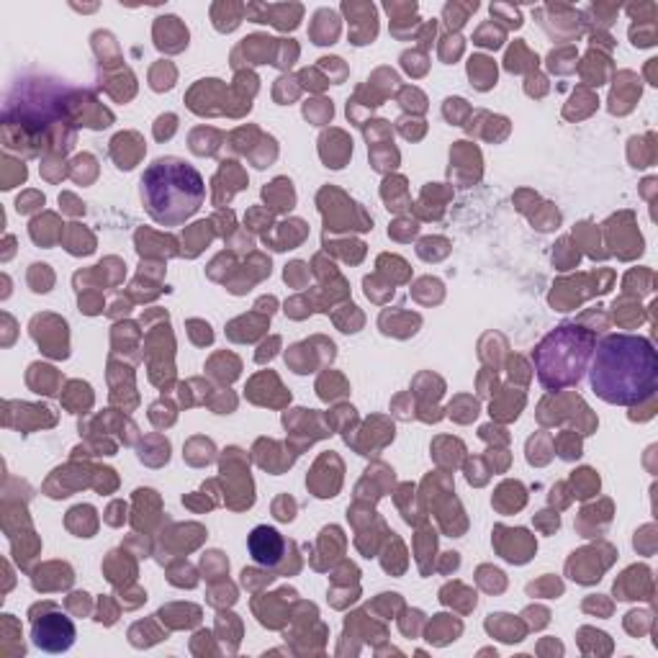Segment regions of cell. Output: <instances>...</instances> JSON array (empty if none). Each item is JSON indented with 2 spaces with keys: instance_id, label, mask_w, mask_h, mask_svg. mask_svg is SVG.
<instances>
[{
  "instance_id": "cell-1",
  "label": "cell",
  "mask_w": 658,
  "mask_h": 658,
  "mask_svg": "<svg viewBox=\"0 0 658 658\" xmlns=\"http://www.w3.org/2000/svg\"><path fill=\"white\" fill-rule=\"evenodd\" d=\"M592 391L607 404L635 406L654 399L658 386V352L648 337L607 335L592 352Z\"/></svg>"
},
{
  "instance_id": "cell-2",
  "label": "cell",
  "mask_w": 658,
  "mask_h": 658,
  "mask_svg": "<svg viewBox=\"0 0 658 658\" xmlns=\"http://www.w3.org/2000/svg\"><path fill=\"white\" fill-rule=\"evenodd\" d=\"M139 193L144 211L159 227H178L204 206L206 183L190 162L159 158L144 170Z\"/></svg>"
},
{
  "instance_id": "cell-3",
  "label": "cell",
  "mask_w": 658,
  "mask_h": 658,
  "mask_svg": "<svg viewBox=\"0 0 658 658\" xmlns=\"http://www.w3.org/2000/svg\"><path fill=\"white\" fill-rule=\"evenodd\" d=\"M597 347V335L574 321H566L548 332L532 350V363L538 381L548 391H563L581 381L589 368L592 352Z\"/></svg>"
},
{
  "instance_id": "cell-4",
  "label": "cell",
  "mask_w": 658,
  "mask_h": 658,
  "mask_svg": "<svg viewBox=\"0 0 658 658\" xmlns=\"http://www.w3.org/2000/svg\"><path fill=\"white\" fill-rule=\"evenodd\" d=\"M31 638H34L36 648L50 651V654H62L75 643V625L70 617H65L59 612H50V615L34 620Z\"/></svg>"
},
{
  "instance_id": "cell-5",
  "label": "cell",
  "mask_w": 658,
  "mask_h": 658,
  "mask_svg": "<svg viewBox=\"0 0 658 658\" xmlns=\"http://www.w3.org/2000/svg\"><path fill=\"white\" fill-rule=\"evenodd\" d=\"M247 548H250V555H252V561L255 563H260V566H278L281 563V558H283V551H286V540L281 538V532L278 530H273V527L260 525L255 527L252 532H250V538H247Z\"/></svg>"
},
{
  "instance_id": "cell-6",
  "label": "cell",
  "mask_w": 658,
  "mask_h": 658,
  "mask_svg": "<svg viewBox=\"0 0 658 658\" xmlns=\"http://www.w3.org/2000/svg\"><path fill=\"white\" fill-rule=\"evenodd\" d=\"M301 13L304 8L301 5H260V3H252V5H244V16L258 21V24H275L278 28H296L301 21Z\"/></svg>"
},
{
  "instance_id": "cell-7",
  "label": "cell",
  "mask_w": 658,
  "mask_h": 658,
  "mask_svg": "<svg viewBox=\"0 0 658 658\" xmlns=\"http://www.w3.org/2000/svg\"><path fill=\"white\" fill-rule=\"evenodd\" d=\"M155 39L159 50L181 52L183 47H188V28L181 24L178 16H162L155 24Z\"/></svg>"
},
{
  "instance_id": "cell-8",
  "label": "cell",
  "mask_w": 658,
  "mask_h": 658,
  "mask_svg": "<svg viewBox=\"0 0 658 658\" xmlns=\"http://www.w3.org/2000/svg\"><path fill=\"white\" fill-rule=\"evenodd\" d=\"M340 34V19L335 11L329 8H321L314 13V24H312V36H314L316 44H335Z\"/></svg>"
},
{
  "instance_id": "cell-9",
  "label": "cell",
  "mask_w": 658,
  "mask_h": 658,
  "mask_svg": "<svg viewBox=\"0 0 658 658\" xmlns=\"http://www.w3.org/2000/svg\"><path fill=\"white\" fill-rule=\"evenodd\" d=\"M211 19H213V24H216L219 31H232L244 19V5H239V3H216L211 8Z\"/></svg>"
},
{
  "instance_id": "cell-10",
  "label": "cell",
  "mask_w": 658,
  "mask_h": 658,
  "mask_svg": "<svg viewBox=\"0 0 658 658\" xmlns=\"http://www.w3.org/2000/svg\"><path fill=\"white\" fill-rule=\"evenodd\" d=\"M468 73H471V80H476V88H481V90L492 88L494 80H497V67L486 57H474L471 65H468Z\"/></svg>"
},
{
  "instance_id": "cell-11",
  "label": "cell",
  "mask_w": 658,
  "mask_h": 658,
  "mask_svg": "<svg viewBox=\"0 0 658 658\" xmlns=\"http://www.w3.org/2000/svg\"><path fill=\"white\" fill-rule=\"evenodd\" d=\"M476 8H478V3H448L445 5V11H443V19L448 21V27L450 28H458V27H463L466 21H468V16L474 13Z\"/></svg>"
},
{
  "instance_id": "cell-12",
  "label": "cell",
  "mask_w": 658,
  "mask_h": 658,
  "mask_svg": "<svg viewBox=\"0 0 658 658\" xmlns=\"http://www.w3.org/2000/svg\"><path fill=\"white\" fill-rule=\"evenodd\" d=\"M501 42H504V31L494 28V24H484V27L476 31V44H481V47L499 50Z\"/></svg>"
},
{
  "instance_id": "cell-13",
  "label": "cell",
  "mask_w": 658,
  "mask_h": 658,
  "mask_svg": "<svg viewBox=\"0 0 658 658\" xmlns=\"http://www.w3.org/2000/svg\"><path fill=\"white\" fill-rule=\"evenodd\" d=\"M492 16H494V19H499V21H504L507 27H515V28L523 27V13H520L515 5L497 3V5H492Z\"/></svg>"
}]
</instances>
